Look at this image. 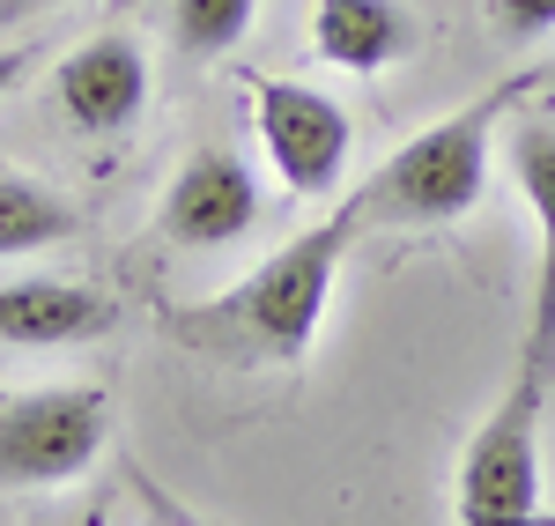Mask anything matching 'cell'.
Listing matches in <instances>:
<instances>
[{
  "label": "cell",
  "instance_id": "6da1fadb",
  "mask_svg": "<svg viewBox=\"0 0 555 526\" xmlns=\"http://www.w3.org/2000/svg\"><path fill=\"white\" fill-rule=\"evenodd\" d=\"M348 245H356V222L334 208L326 222L297 230L282 253L245 267L230 290L171 305L164 311V334L178 349L208 356V363H230V371H289V363L311 356L319 326H326L334 274H341Z\"/></svg>",
  "mask_w": 555,
  "mask_h": 526
},
{
  "label": "cell",
  "instance_id": "7a4b0ae2",
  "mask_svg": "<svg viewBox=\"0 0 555 526\" xmlns=\"http://www.w3.org/2000/svg\"><path fill=\"white\" fill-rule=\"evenodd\" d=\"M548 82L555 75H541V67H518L496 89H481L474 104L429 119L423 133H408L363 185L341 193V216L356 222V238H371V230H444V222L474 216L481 193H489L496 133L512 127V112H526V97Z\"/></svg>",
  "mask_w": 555,
  "mask_h": 526
},
{
  "label": "cell",
  "instance_id": "3957f363",
  "mask_svg": "<svg viewBox=\"0 0 555 526\" xmlns=\"http://www.w3.org/2000/svg\"><path fill=\"white\" fill-rule=\"evenodd\" d=\"M541 415H548V394L512 379L504 400L474 423L460 475H452L460 526H555L548 467H541Z\"/></svg>",
  "mask_w": 555,
  "mask_h": 526
},
{
  "label": "cell",
  "instance_id": "277c9868",
  "mask_svg": "<svg viewBox=\"0 0 555 526\" xmlns=\"http://www.w3.org/2000/svg\"><path fill=\"white\" fill-rule=\"evenodd\" d=\"M104 386H23L0 394V489L82 483L104 452Z\"/></svg>",
  "mask_w": 555,
  "mask_h": 526
},
{
  "label": "cell",
  "instance_id": "5b68a950",
  "mask_svg": "<svg viewBox=\"0 0 555 526\" xmlns=\"http://www.w3.org/2000/svg\"><path fill=\"white\" fill-rule=\"evenodd\" d=\"M245 97H253V133L274 178L304 201L334 193L348 171V149H356V119L326 89L297 82V75H245Z\"/></svg>",
  "mask_w": 555,
  "mask_h": 526
},
{
  "label": "cell",
  "instance_id": "8992f818",
  "mask_svg": "<svg viewBox=\"0 0 555 526\" xmlns=\"http://www.w3.org/2000/svg\"><path fill=\"white\" fill-rule=\"evenodd\" d=\"M259 230V178L237 149H193L185 164L164 185V208H156V238L164 245H185V253H222L237 238Z\"/></svg>",
  "mask_w": 555,
  "mask_h": 526
},
{
  "label": "cell",
  "instance_id": "52a82bcc",
  "mask_svg": "<svg viewBox=\"0 0 555 526\" xmlns=\"http://www.w3.org/2000/svg\"><path fill=\"white\" fill-rule=\"evenodd\" d=\"M512 178L533 216V311H526V342H518V371L526 386L555 394V119L548 112H512Z\"/></svg>",
  "mask_w": 555,
  "mask_h": 526
},
{
  "label": "cell",
  "instance_id": "ba28073f",
  "mask_svg": "<svg viewBox=\"0 0 555 526\" xmlns=\"http://www.w3.org/2000/svg\"><path fill=\"white\" fill-rule=\"evenodd\" d=\"M52 104L75 133H127L149 112V52L127 30H96L52 67Z\"/></svg>",
  "mask_w": 555,
  "mask_h": 526
},
{
  "label": "cell",
  "instance_id": "9c48e42d",
  "mask_svg": "<svg viewBox=\"0 0 555 526\" xmlns=\"http://www.w3.org/2000/svg\"><path fill=\"white\" fill-rule=\"evenodd\" d=\"M119 326V305L67 274H8L0 282V349H75Z\"/></svg>",
  "mask_w": 555,
  "mask_h": 526
},
{
  "label": "cell",
  "instance_id": "30bf717a",
  "mask_svg": "<svg viewBox=\"0 0 555 526\" xmlns=\"http://www.w3.org/2000/svg\"><path fill=\"white\" fill-rule=\"evenodd\" d=\"M415 15L408 0H319L311 8V52L341 75H385L392 60H408Z\"/></svg>",
  "mask_w": 555,
  "mask_h": 526
},
{
  "label": "cell",
  "instance_id": "8fae6325",
  "mask_svg": "<svg viewBox=\"0 0 555 526\" xmlns=\"http://www.w3.org/2000/svg\"><path fill=\"white\" fill-rule=\"evenodd\" d=\"M82 230V216L38 185V178L23 171H0V260H30V253H52V245H67Z\"/></svg>",
  "mask_w": 555,
  "mask_h": 526
},
{
  "label": "cell",
  "instance_id": "7c38bea8",
  "mask_svg": "<svg viewBox=\"0 0 555 526\" xmlns=\"http://www.w3.org/2000/svg\"><path fill=\"white\" fill-rule=\"evenodd\" d=\"M259 0H171V52L178 60H230L253 30Z\"/></svg>",
  "mask_w": 555,
  "mask_h": 526
},
{
  "label": "cell",
  "instance_id": "4fadbf2b",
  "mask_svg": "<svg viewBox=\"0 0 555 526\" xmlns=\"http://www.w3.org/2000/svg\"><path fill=\"white\" fill-rule=\"evenodd\" d=\"M489 30L504 44H541L555 38V0H489Z\"/></svg>",
  "mask_w": 555,
  "mask_h": 526
},
{
  "label": "cell",
  "instance_id": "5bb4252c",
  "mask_svg": "<svg viewBox=\"0 0 555 526\" xmlns=\"http://www.w3.org/2000/svg\"><path fill=\"white\" fill-rule=\"evenodd\" d=\"M23 67H30V44H0V97L23 82Z\"/></svg>",
  "mask_w": 555,
  "mask_h": 526
},
{
  "label": "cell",
  "instance_id": "9a60e30c",
  "mask_svg": "<svg viewBox=\"0 0 555 526\" xmlns=\"http://www.w3.org/2000/svg\"><path fill=\"white\" fill-rule=\"evenodd\" d=\"M44 8H60V0H0V30H15V23H30Z\"/></svg>",
  "mask_w": 555,
  "mask_h": 526
}]
</instances>
